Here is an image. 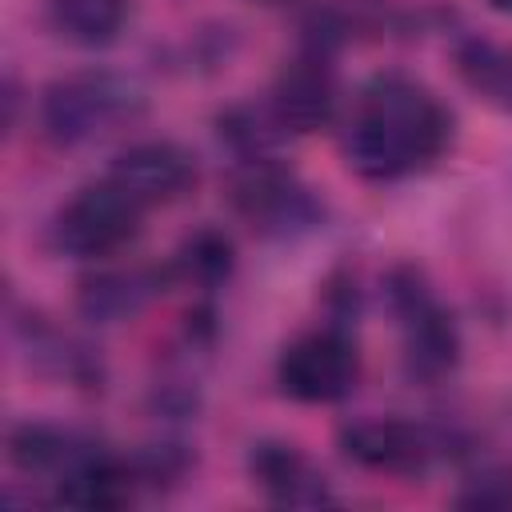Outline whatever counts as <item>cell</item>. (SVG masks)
I'll list each match as a JSON object with an SVG mask.
<instances>
[{"label":"cell","instance_id":"cell-2","mask_svg":"<svg viewBox=\"0 0 512 512\" xmlns=\"http://www.w3.org/2000/svg\"><path fill=\"white\" fill-rule=\"evenodd\" d=\"M144 108L148 96L136 80L108 68H84L56 76L40 92V128L56 148H76L128 128Z\"/></svg>","mask_w":512,"mask_h":512},{"label":"cell","instance_id":"cell-1","mask_svg":"<svg viewBox=\"0 0 512 512\" xmlns=\"http://www.w3.org/2000/svg\"><path fill=\"white\" fill-rule=\"evenodd\" d=\"M448 140L452 112L440 104V96L404 72H380L360 88L344 120L340 148L356 176L392 184L432 168Z\"/></svg>","mask_w":512,"mask_h":512},{"label":"cell","instance_id":"cell-9","mask_svg":"<svg viewBox=\"0 0 512 512\" xmlns=\"http://www.w3.org/2000/svg\"><path fill=\"white\" fill-rule=\"evenodd\" d=\"M232 204L252 228L280 236H288L292 228H308L316 220V200L308 196V188H300L288 172L272 168L268 160H252L236 176Z\"/></svg>","mask_w":512,"mask_h":512},{"label":"cell","instance_id":"cell-14","mask_svg":"<svg viewBox=\"0 0 512 512\" xmlns=\"http://www.w3.org/2000/svg\"><path fill=\"white\" fill-rule=\"evenodd\" d=\"M236 268V248L232 240L220 232V228H196L188 232L176 252H172V264H168V276L188 284V288H200V292H212L220 288Z\"/></svg>","mask_w":512,"mask_h":512},{"label":"cell","instance_id":"cell-18","mask_svg":"<svg viewBox=\"0 0 512 512\" xmlns=\"http://www.w3.org/2000/svg\"><path fill=\"white\" fill-rule=\"evenodd\" d=\"M496 12H504V16H512V0H488Z\"/></svg>","mask_w":512,"mask_h":512},{"label":"cell","instance_id":"cell-17","mask_svg":"<svg viewBox=\"0 0 512 512\" xmlns=\"http://www.w3.org/2000/svg\"><path fill=\"white\" fill-rule=\"evenodd\" d=\"M460 504H480V508L512 504V476L508 472H480L472 480V492H460Z\"/></svg>","mask_w":512,"mask_h":512},{"label":"cell","instance_id":"cell-8","mask_svg":"<svg viewBox=\"0 0 512 512\" xmlns=\"http://www.w3.org/2000/svg\"><path fill=\"white\" fill-rule=\"evenodd\" d=\"M108 176L144 208H160V204H176L196 188V160L188 148L172 144V140H140L132 148H124Z\"/></svg>","mask_w":512,"mask_h":512},{"label":"cell","instance_id":"cell-15","mask_svg":"<svg viewBox=\"0 0 512 512\" xmlns=\"http://www.w3.org/2000/svg\"><path fill=\"white\" fill-rule=\"evenodd\" d=\"M460 80L496 108H512V44L492 36H468L456 44Z\"/></svg>","mask_w":512,"mask_h":512},{"label":"cell","instance_id":"cell-11","mask_svg":"<svg viewBox=\"0 0 512 512\" xmlns=\"http://www.w3.org/2000/svg\"><path fill=\"white\" fill-rule=\"evenodd\" d=\"M248 472L264 488V496L276 504H324V500H332L324 476L312 468V460L296 444H284V440L252 444Z\"/></svg>","mask_w":512,"mask_h":512},{"label":"cell","instance_id":"cell-7","mask_svg":"<svg viewBox=\"0 0 512 512\" xmlns=\"http://www.w3.org/2000/svg\"><path fill=\"white\" fill-rule=\"evenodd\" d=\"M336 100H340V88H336V72L328 64L324 48H308L304 56H296L292 64L280 68L272 96H268V112L280 132L308 136V132H320L332 124Z\"/></svg>","mask_w":512,"mask_h":512},{"label":"cell","instance_id":"cell-16","mask_svg":"<svg viewBox=\"0 0 512 512\" xmlns=\"http://www.w3.org/2000/svg\"><path fill=\"white\" fill-rule=\"evenodd\" d=\"M128 0H48V24L56 36L80 48H104L120 36Z\"/></svg>","mask_w":512,"mask_h":512},{"label":"cell","instance_id":"cell-12","mask_svg":"<svg viewBox=\"0 0 512 512\" xmlns=\"http://www.w3.org/2000/svg\"><path fill=\"white\" fill-rule=\"evenodd\" d=\"M136 464L100 452L96 444L56 480V500L72 508H124L136 496Z\"/></svg>","mask_w":512,"mask_h":512},{"label":"cell","instance_id":"cell-19","mask_svg":"<svg viewBox=\"0 0 512 512\" xmlns=\"http://www.w3.org/2000/svg\"><path fill=\"white\" fill-rule=\"evenodd\" d=\"M260 4H276V0H260Z\"/></svg>","mask_w":512,"mask_h":512},{"label":"cell","instance_id":"cell-10","mask_svg":"<svg viewBox=\"0 0 512 512\" xmlns=\"http://www.w3.org/2000/svg\"><path fill=\"white\" fill-rule=\"evenodd\" d=\"M164 280H172V276L160 272V268H148V264L100 268V272H92V276L80 280L76 308L92 324H116V320L136 316L152 296H160Z\"/></svg>","mask_w":512,"mask_h":512},{"label":"cell","instance_id":"cell-6","mask_svg":"<svg viewBox=\"0 0 512 512\" xmlns=\"http://www.w3.org/2000/svg\"><path fill=\"white\" fill-rule=\"evenodd\" d=\"M340 452L368 468V472H384V476H420L444 448V440L416 420L404 416H364V420H348L336 432Z\"/></svg>","mask_w":512,"mask_h":512},{"label":"cell","instance_id":"cell-3","mask_svg":"<svg viewBox=\"0 0 512 512\" xmlns=\"http://www.w3.org/2000/svg\"><path fill=\"white\" fill-rule=\"evenodd\" d=\"M144 212V204H136L112 176H104L96 184L76 188V196L64 200V208L52 220V240L68 256L104 260L140 236Z\"/></svg>","mask_w":512,"mask_h":512},{"label":"cell","instance_id":"cell-13","mask_svg":"<svg viewBox=\"0 0 512 512\" xmlns=\"http://www.w3.org/2000/svg\"><path fill=\"white\" fill-rule=\"evenodd\" d=\"M92 444L56 428V424H40V420H24L12 428L8 436V460L24 472V476H36V480H60Z\"/></svg>","mask_w":512,"mask_h":512},{"label":"cell","instance_id":"cell-4","mask_svg":"<svg viewBox=\"0 0 512 512\" xmlns=\"http://www.w3.org/2000/svg\"><path fill=\"white\" fill-rule=\"evenodd\" d=\"M388 304L404 332V368L420 380L448 376L460 360V332L416 268H396L388 276Z\"/></svg>","mask_w":512,"mask_h":512},{"label":"cell","instance_id":"cell-5","mask_svg":"<svg viewBox=\"0 0 512 512\" xmlns=\"http://www.w3.org/2000/svg\"><path fill=\"white\" fill-rule=\"evenodd\" d=\"M360 380V352L340 328H312L284 344L276 384L300 404H336Z\"/></svg>","mask_w":512,"mask_h":512}]
</instances>
